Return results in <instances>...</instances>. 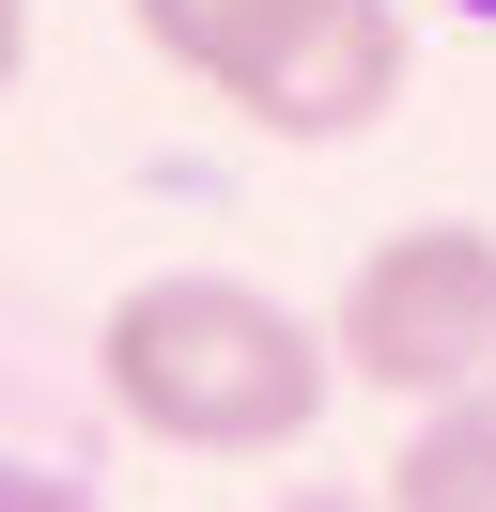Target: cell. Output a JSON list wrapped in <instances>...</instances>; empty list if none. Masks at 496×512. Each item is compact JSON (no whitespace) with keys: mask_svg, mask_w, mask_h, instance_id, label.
I'll use <instances>...</instances> for the list:
<instances>
[{"mask_svg":"<svg viewBox=\"0 0 496 512\" xmlns=\"http://www.w3.org/2000/svg\"><path fill=\"white\" fill-rule=\"evenodd\" d=\"M450 16H481V32H496V0H450Z\"/></svg>","mask_w":496,"mask_h":512,"instance_id":"obj_9","label":"cell"},{"mask_svg":"<svg viewBox=\"0 0 496 512\" xmlns=\"http://www.w3.org/2000/svg\"><path fill=\"white\" fill-rule=\"evenodd\" d=\"M341 342V388H372V404H465V388H496V233L481 218H403L357 249V280H341L326 311Z\"/></svg>","mask_w":496,"mask_h":512,"instance_id":"obj_2","label":"cell"},{"mask_svg":"<svg viewBox=\"0 0 496 512\" xmlns=\"http://www.w3.org/2000/svg\"><path fill=\"white\" fill-rule=\"evenodd\" d=\"M0 512H93V481H62V466H31V450H0Z\"/></svg>","mask_w":496,"mask_h":512,"instance_id":"obj_6","label":"cell"},{"mask_svg":"<svg viewBox=\"0 0 496 512\" xmlns=\"http://www.w3.org/2000/svg\"><path fill=\"white\" fill-rule=\"evenodd\" d=\"M403 78H419V32H403V0H341L326 32L295 47V63L264 78V94L233 109L248 140H295V156H326V140H372L403 109Z\"/></svg>","mask_w":496,"mask_h":512,"instance_id":"obj_3","label":"cell"},{"mask_svg":"<svg viewBox=\"0 0 496 512\" xmlns=\"http://www.w3.org/2000/svg\"><path fill=\"white\" fill-rule=\"evenodd\" d=\"M279 512H388V497H341V481H310V497H279Z\"/></svg>","mask_w":496,"mask_h":512,"instance_id":"obj_8","label":"cell"},{"mask_svg":"<svg viewBox=\"0 0 496 512\" xmlns=\"http://www.w3.org/2000/svg\"><path fill=\"white\" fill-rule=\"evenodd\" d=\"M16 63H31V0H0V94H16Z\"/></svg>","mask_w":496,"mask_h":512,"instance_id":"obj_7","label":"cell"},{"mask_svg":"<svg viewBox=\"0 0 496 512\" xmlns=\"http://www.w3.org/2000/svg\"><path fill=\"white\" fill-rule=\"evenodd\" d=\"M388 512H496V388L465 404H419L388 450Z\"/></svg>","mask_w":496,"mask_h":512,"instance_id":"obj_5","label":"cell"},{"mask_svg":"<svg viewBox=\"0 0 496 512\" xmlns=\"http://www.w3.org/2000/svg\"><path fill=\"white\" fill-rule=\"evenodd\" d=\"M93 388L155 450L264 466V450H310V419L341 404V342L233 264H171V280H124L93 311Z\"/></svg>","mask_w":496,"mask_h":512,"instance_id":"obj_1","label":"cell"},{"mask_svg":"<svg viewBox=\"0 0 496 512\" xmlns=\"http://www.w3.org/2000/svg\"><path fill=\"white\" fill-rule=\"evenodd\" d=\"M326 16H341V0H124V32H140L186 94H217V109H248Z\"/></svg>","mask_w":496,"mask_h":512,"instance_id":"obj_4","label":"cell"}]
</instances>
